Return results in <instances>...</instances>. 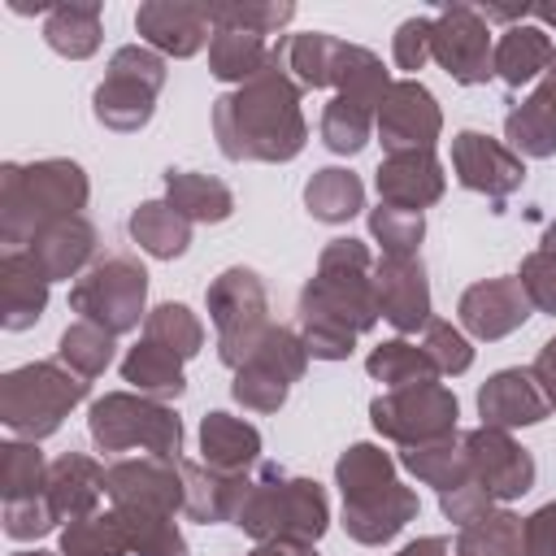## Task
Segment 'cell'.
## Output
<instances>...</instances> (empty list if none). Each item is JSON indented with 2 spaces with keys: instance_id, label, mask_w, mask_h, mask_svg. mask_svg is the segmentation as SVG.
Wrapping results in <instances>:
<instances>
[]
</instances>
